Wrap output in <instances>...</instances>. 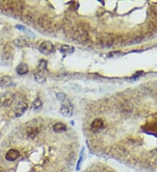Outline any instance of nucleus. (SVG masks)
I'll return each instance as SVG.
<instances>
[{"instance_id": "f257e3e1", "label": "nucleus", "mask_w": 157, "mask_h": 172, "mask_svg": "<svg viewBox=\"0 0 157 172\" xmlns=\"http://www.w3.org/2000/svg\"><path fill=\"white\" fill-rule=\"evenodd\" d=\"M25 4L20 1H4L0 3V10L6 15L16 16L22 13Z\"/></svg>"}, {"instance_id": "f03ea898", "label": "nucleus", "mask_w": 157, "mask_h": 172, "mask_svg": "<svg viewBox=\"0 0 157 172\" xmlns=\"http://www.w3.org/2000/svg\"><path fill=\"white\" fill-rule=\"evenodd\" d=\"M72 38L74 40L78 41L81 44H86L89 41L88 33L81 28H77V29L74 30L73 34H72Z\"/></svg>"}, {"instance_id": "7ed1b4c3", "label": "nucleus", "mask_w": 157, "mask_h": 172, "mask_svg": "<svg viewBox=\"0 0 157 172\" xmlns=\"http://www.w3.org/2000/svg\"><path fill=\"white\" fill-rule=\"evenodd\" d=\"M13 57V51L12 48L9 45H6L4 48L3 53H2V58H1V63L4 65H9L11 63Z\"/></svg>"}, {"instance_id": "20e7f679", "label": "nucleus", "mask_w": 157, "mask_h": 172, "mask_svg": "<svg viewBox=\"0 0 157 172\" xmlns=\"http://www.w3.org/2000/svg\"><path fill=\"white\" fill-rule=\"evenodd\" d=\"M60 113L66 117H70L74 113V105L70 102V100L66 99L62 102L60 107Z\"/></svg>"}, {"instance_id": "39448f33", "label": "nucleus", "mask_w": 157, "mask_h": 172, "mask_svg": "<svg viewBox=\"0 0 157 172\" xmlns=\"http://www.w3.org/2000/svg\"><path fill=\"white\" fill-rule=\"evenodd\" d=\"M39 51L43 54H46V55H49V54H52L54 52L55 48H54V45H52V43L49 42V41H44L41 43V45H39Z\"/></svg>"}, {"instance_id": "423d86ee", "label": "nucleus", "mask_w": 157, "mask_h": 172, "mask_svg": "<svg viewBox=\"0 0 157 172\" xmlns=\"http://www.w3.org/2000/svg\"><path fill=\"white\" fill-rule=\"evenodd\" d=\"M14 100V94L11 92H7L4 93L1 98H0V104L3 107H9L11 105Z\"/></svg>"}, {"instance_id": "0eeeda50", "label": "nucleus", "mask_w": 157, "mask_h": 172, "mask_svg": "<svg viewBox=\"0 0 157 172\" xmlns=\"http://www.w3.org/2000/svg\"><path fill=\"white\" fill-rule=\"evenodd\" d=\"M27 107H28V105H27V103H26V101L22 100V101L19 102L17 106H16V109H15V116L17 117H21L26 112V110H27Z\"/></svg>"}, {"instance_id": "6e6552de", "label": "nucleus", "mask_w": 157, "mask_h": 172, "mask_svg": "<svg viewBox=\"0 0 157 172\" xmlns=\"http://www.w3.org/2000/svg\"><path fill=\"white\" fill-rule=\"evenodd\" d=\"M13 44L18 47L23 48V47H27V46L30 45V41H29V39H27L25 37H20V38H18L14 39Z\"/></svg>"}, {"instance_id": "1a4fd4ad", "label": "nucleus", "mask_w": 157, "mask_h": 172, "mask_svg": "<svg viewBox=\"0 0 157 172\" xmlns=\"http://www.w3.org/2000/svg\"><path fill=\"white\" fill-rule=\"evenodd\" d=\"M19 156H20V154H19V150L14 149H10V150L6 153V155H5V159H6L7 161L13 162V161H15L16 159H18V158L19 157Z\"/></svg>"}, {"instance_id": "9d476101", "label": "nucleus", "mask_w": 157, "mask_h": 172, "mask_svg": "<svg viewBox=\"0 0 157 172\" xmlns=\"http://www.w3.org/2000/svg\"><path fill=\"white\" fill-rule=\"evenodd\" d=\"M12 85H14L13 80H12V78L10 76H3L0 79V86H1V88L5 89V88L11 87Z\"/></svg>"}, {"instance_id": "9b49d317", "label": "nucleus", "mask_w": 157, "mask_h": 172, "mask_svg": "<svg viewBox=\"0 0 157 172\" xmlns=\"http://www.w3.org/2000/svg\"><path fill=\"white\" fill-rule=\"evenodd\" d=\"M103 127H104V122H103V120L101 119V118H96V119H94V120L92 122V123H91V129H92V130H93V131H98V130H101Z\"/></svg>"}, {"instance_id": "f8f14e48", "label": "nucleus", "mask_w": 157, "mask_h": 172, "mask_svg": "<svg viewBox=\"0 0 157 172\" xmlns=\"http://www.w3.org/2000/svg\"><path fill=\"white\" fill-rule=\"evenodd\" d=\"M16 71H17V73L19 74V75H20V76L26 75L29 71L28 65L26 64H25V63H22V64H19L18 67L16 68Z\"/></svg>"}, {"instance_id": "ddd939ff", "label": "nucleus", "mask_w": 157, "mask_h": 172, "mask_svg": "<svg viewBox=\"0 0 157 172\" xmlns=\"http://www.w3.org/2000/svg\"><path fill=\"white\" fill-rule=\"evenodd\" d=\"M34 77H35L36 82H38L39 84H44L46 80L45 72H42V71H38L37 73H35Z\"/></svg>"}, {"instance_id": "4468645a", "label": "nucleus", "mask_w": 157, "mask_h": 172, "mask_svg": "<svg viewBox=\"0 0 157 172\" xmlns=\"http://www.w3.org/2000/svg\"><path fill=\"white\" fill-rule=\"evenodd\" d=\"M39 24L41 25L43 28H45V29L50 28V27H51V25H52L51 21H50L47 18H46V17H41V18L39 19Z\"/></svg>"}, {"instance_id": "2eb2a0df", "label": "nucleus", "mask_w": 157, "mask_h": 172, "mask_svg": "<svg viewBox=\"0 0 157 172\" xmlns=\"http://www.w3.org/2000/svg\"><path fill=\"white\" fill-rule=\"evenodd\" d=\"M60 51L65 55H70L72 54L74 51V47L71 46V45H62L61 48H60Z\"/></svg>"}, {"instance_id": "dca6fc26", "label": "nucleus", "mask_w": 157, "mask_h": 172, "mask_svg": "<svg viewBox=\"0 0 157 172\" xmlns=\"http://www.w3.org/2000/svg\"><path fill=\"white\" fill-rule=\"evenodd\" d=\"M52 129H53V130L55 132H58V133L59 132H63V131H65L66 130V125L62 123H55L53 125V128Z\"/></svg>"}, {"instance_id": "f3484780", "label": "nucleus", "mask_w": 157, "mask_h": 172, "mask_svg": "<svg viewBox=\"0 0 157 172\" xmlns=\"http://www.w3.org/2000/svg\"><path fill=\"white\" fill-rule=\"evenodd\" d=\"M42 106H43V103L39 98H37L35 99V101L32 103V108L34 110H39L42 108Z\"/></svg>"}, {"instance_id": "a211bd4d", "label": "nucleus", "mask_w": 157, "mask_h": 172, "mask_svg": "<svg viewBox=\"0 0 157 172\" xmlns=\"http://www.w3.org/2000/svg\"><path fill=\"white\" fill-rule=\"evenodd\" d=\"M46 60H40L39 64V71H42V72H46Z\"/></svg>"}, {"instance_id": "6ab92c4d", "label": "nucleus", "mask_w": 157, "mask_h": 172, "mask_svg": "<svg viewBox=\"0 0 157 172\" xmlns=\"http://www.w3.org/2000/svg\"><path fill=\"white\" fill-rule=\"evenodd\" d=\"M38 132H39V130L36 128H30L27 130V135L29 137H34L35 136H37Z\"/></svg>"}, {"instance_id": "aec40b11", "label": "nucleus", "mask_w": 157, "mask_h": 172, "mask_svg": "<svg viewBox=\"0 0 157 172\" xmlns=\"http://www.w3.org/2000/svg\"><path fill=\"white\" fill-rule=\"evenodd\" d=\"M56 96H57V99H58V100L62 101V102H63L64 100H66V95H65L64 93H58Z\"/></svg>"}, {"instance_id": "412c9836", "label": "nucleus", "mask_w": 157, "mask_h": 172, "mask_svg": "<svg viewBox=\"0 0 157 172\" xmlns=\"http://www.w3.org/2000/svg\"><path fill=\"white\" fill-rule=\"evenodd\" d=\"M121 54V53L120 51H114V52H110V53L108 54V56H109V57H113V56H114V57H115V56L118 57V56H120Z\"/></svg>"}, {"instance_id": "4be33fe9", "label": "nucleus", "mask_w": 157, "mask_h": 172, "mask_svg": "<svg viewBox=\"0 0 157 172\" xmlns=\"http://www.w3.org/2000/svg\"><path fill=\"white\" fill-rule=\"evenodd\" d=\"M16 28H18L19 30H24V31H27V30H26V28L25 26H22V25H16Z\"/></svg>"}, {"instance_id": "5701e85b", "label": "nucleus", "mask_w": 157, "mask_h": 172, "mask_svg": "<svg viewBox=\"0 0 157 172\" xmlns=\"http://www.w3.org/2000/svg\"><path fill=\"white\" fill-rule=\"evenodd\" d=\"M82 157H83V150H82V152H81V155H80V158H79V161H78V168L77 169H79V166H80V164H81V162H82Z\"/></svg>"}, {"instance_id": "b1692460", "label": "nucleus", "mask_w": 157, "mask_h": 172, "mask_svg": "<svg viewBox=\"0 0 157 172\" xmlns=\"http://www.w3.org/2000/svg\"><path fill=\"white\" fill-rule=\"evenodd\" d=\"M0 172H2V171H0Z\"/></svg>"}]
</instances>
